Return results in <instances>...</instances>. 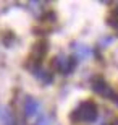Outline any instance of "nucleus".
<instances>
[{"label": "nucleus", "instance_id": "1", "mask_svg": "<svg viewBox=\"0 0 118 125\" xmlns=\"http://www.w3.org/2000/svg\"><path fill=\"white\" fill-rule=\"evenodd\" d=\"M95 117H97V106L92 101H84L71 114V119L78 122H92L95 120Z\"/></svg>", "mask_w": 118, "mask_h": 125}, {"label": "nucleus", "instance_id": "2", "mask_svg": "<svg viewBox=\"0 0 118 125\" xmlns=\"http://www.w3.org/2000/svg\"><path fill=\"white\" fill-rule=\"evenodd\" d=\"M94 89L97 91L99 94H104V96H110L112 94V91H110V88L107 86V84L104 83V81H95V84H94Z\"/></svg>", "mask_w": 118, "mask_h": 125}, {"label": "nucleus", "instance_id": "3", "mask_svg": "<svg viewBox=\"0 0 118 125\" xmlns=\"http://www.w3.org/2000/svg\"><path fill=\"white\" fill-rule=\"evenodd\" d=\"M37 109H39V104H37V101H34L32 97L26 99V114H27V115H32V114H36Z\"/></svg>", "mask_w": 118, "mask_h": 125}]
</instances>
